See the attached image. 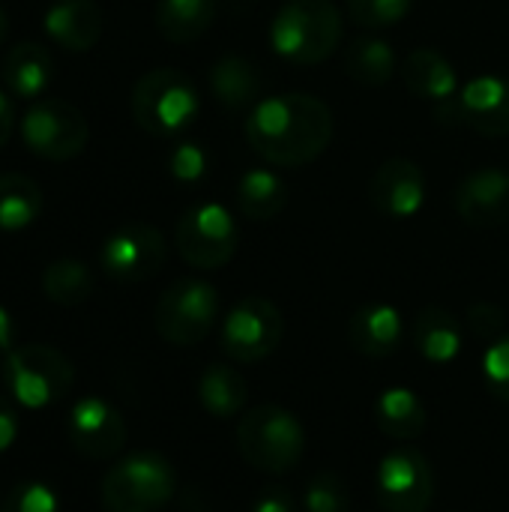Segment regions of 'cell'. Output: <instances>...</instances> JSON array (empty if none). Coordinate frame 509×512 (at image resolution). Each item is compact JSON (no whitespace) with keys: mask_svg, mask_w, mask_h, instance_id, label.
Returning <instances> with one entry per match:
<instances>
[{"mask_svg":"<svg viewBox=\"0 0 509 512\" xmlns=\"http://www.w3.org/2000/svg\"><path fill=\"white\" fill-rule=\"evenodd\" d=\"M483 378L495 399L509 405V333L498 336L483 354Z\"/></svg>","mask_w":509,"mask_h":512,"instance_id":"obj_33","label":"cell"},{"mask_svg":"<svg viewBox=\"0 0 509 512\" xmlns=\"http://www.w3.org/2000/svg\"><path fill=\"white\" fill-rule=\"evenodd\" d=\"M414 9V0H348V12L360 27L384 30L405 21Z\"/></svg>","mask_w":509,"mask_h":512,"instance_id":"obj_30","label":"cell"},{"mask_svg":"<svg viewBox=\"0 0 509 512\" xmlns=\"http://www.w3.org/2000/svg\"><path fill=\"white\" fill-rule=\"evenodd\" d=\"M12 351H15V321L0 306V357H9Z\"/></svg>","mask_w":509,"mask_h":512,"instance_id":"obj_38","label":"cell"},{"mask_svg":"<svg viewBox=\"0 0 509 512\" xmlns=\"http://www.w3.org/2000/svg\"><path fill=\"white\" fill-rule=\"evenodd\" d=\"M102 24L96 0H54L45 12L48 36L66 51H90L102 36Z\"/></svg>","mask_w":509,"mask_h":512,"instance_id":"obj_18","label":"cell"},{"mask_svg":"<svg viewBox=\"0 0 509 512\" xmlns=\"http://www.w3.org/2000/svg\"><path fill=\"white\" fill-rule=\"evenodd\" d=\"M51 78H54V60L45 45L24 39L6 51L3 81H6L9 93H15L21 99H36L39 93H45Z\"/></svg>","mask_w":509,"mask_h":512,"instance_id":"obj_22","label":"cell"},{"mask_svg":"<svg viewBox=\"0 0 509 512\" xmlns=\"http://www.w3.org/2000/svg\"><path fill=\"white\" fill-rule=\"evenodd\" d=\"M18 438V414L12 408V402H6L0 396V453H6Z\"/></svg>","mask_w":509,"mask_h":512,"instance_id":"obj_37","label":"cell"},{"mask_svg":"<svg viewBox=\"0 0 509 512\" xmlns=\"http://www.w3.org/2000/svg\"><path fill=\"white\" fill-rule=\"evenodd\" d=\"M240 456L264 474H288L306 453V432L297 414L279 405H258L237 423Z\"/></svg>","mask_w":509,"mask_h":512,"instance_id":"obj_3","label":"cell"},{"mask_svg":"<svg viewBox=\"0 0 509 512\" xmlns=\"http://www.w3.org/2000/svg\"><path fill=\"white\" fill-rule=\"evenodd\" d=\"M156 333L177 348L204 342L219 321V291L204 279H177L156 303Z\"/></svg>","mask_w":509,"mask_h":512,"instance_id":"obj_7","label":"cell"},{"mask_svg":"<svg viewBox=\"0 0 509 512\" xmlns=\"http://www.w3.org/2000/svg\"><path fill=\"white\" fill-rule=\"evenodd\" d=\"M198 108V87L186 72L171 66L144 72L132 87V117L156 138H171L189 129L198 117Z\"/></svg>","mask_w":509,"mask_h":512,"instance_id":"obj_4","label":"cell"},{"mask_svg":"<svg viewBox=\"0 0 509 512\" xmlns=\"http://www.w3.org/2000/svg\"><path fill=\"white\" fill-rule=\"evenodd\" d=\"M12 129H15V108H12L9 96L0 90V147L12 138Z\"/></svg>","mask_w":509,"mask_h":512,"instance_id":"obj_39","label":"cell"},{"mask_svg":"<svg viewBox=\"0 0 509 512\" xmlns=\"http://www.w3.org/2000/svg\"><path fill=\"white\" fill-rule=\"evenodd\" d=\"M342 66L351 81L366 87H381L396 75V51L390 42L378 36H360L345 48Z\"/></svg>","mask_w":509,"mask_h":512,"instance_id":"obj_26","label":"cell"},{"mask_svg":"<svg viewBox=\"0 0 509 512\" xmlns=\"http://www.w3.org/2000/svg\"><path fill=\"white\" fill-rule=\"evenodd\" d=\"M252 512H297V504H294V498H291L288 489L273 486V489H267V492L255 501Z\"/></svg>","mask_w":509,"mask_h":512,"instance_id":"obj_36","label":"cell"},{"mask_svg":"<svg viewBox=\"0 0 509 512\" xmlns=\"http://www.w3.org/2000/svg\"><path fill=\"white\" fill-rule=\"evenodd\" d=\"M306 512H348L351 510V495L342 477L336 474H318L303 495Z\"/></svg>","mask_w":509,"mask_h":512,"instance_id":"obj_31","label":"cell"},{"mask_svg":"<svg viewBox=\"0 0 509 512\" xmlns=\"http://www.w3.org/2000/svg\"><path fill=\"white\" fill-rule=\"evenodd\" d=\"M6 36H9V15L0 9V45L6 42Z\"/></svg>","mask_w":509,"mask_h":512,"instance_id":"obj_40","label":"cell"},{"mask_svg":"<svg viewBox=\"0 0 509 512\" xmlns=\"http://www.w3.org/2000/svg\"><path fill=\"white\" fill-rule=\"evenodd\" d=\"M165 258H168L165 234L144 222L117 228L114 234H108V240L102 243V252H99L102 270L114 282H123V285L153 279L162 270Z\"/></svg>","mask_w":509,"mask_h":512,"instance_id":"obj_12","label":"cell"},{"mask_svg":"<svg viewBox=\"0 0 509 512\" xmlns=\"http://www.w3.org/2000/svg\"><path fill=\"white\" fill-rule=\"evenodd\" d=\"M375 495L384 512H429L435 501V474L414 447H399L378 462Z\"/></svg>","mask_w":509,"mask_h":512,"instance_id":"obj_11","label":"cell"},{"mask_svg":"<svg viewBox=\"0 0 509 512\" xmlns=\"http://www.w3.org/2000/svg\"><path fill=\"white\" fill-rule=\"evenodd\" d=\"M285 204H288V186L279 174L264 171V168H252L240 177L237 207L246 219H252V222L273 219L285 210Z\"/></svg>","mask_w":509,"mask_h":512,"instance_id":"obj_27","label":"cell"},{"mask_svg":"<svg viewBox=\"0 0 509 512\" xmlns=\"http://www.w3.org/2000/svg\"><path fill=\"white\" fill-rule=\"evenodd\" d=\"M342 42V12L333 0H288L270 24V45L282 60L321 63Z\"/></svg>","mask_w":509,"mask_h":512,"instance_id":"obj_2","label":"cell"},{"mask_svg":"<svg viewBox=\"0 0 509 512\" xmlns=\"http://www.w3.org/2000/svg\"><path fill=\"white\" fill-rule=\"evenodd\" d=\"M66 435L75 453H81L84 459L102 462V459L117 456L126 447L129 429H126L123 414L111 402L99 396H87L75 402V408L69 411Z\"/></svg>","mask_w":509,"mask_h":512,"instance_id":"obj_14","label":"cell"},{"mask_svg":"<svg viewBox=\"0 0 509 512\" xmlns=\"http://www.w3.org/2000/svg\"><path fill=\"white\" fill-rule=\"evenodd\" d=\"M21 138L30 153L51 162H63L87 147L90 126L72 102L39 99L21 120Z\"/></svg>","mask_w":509,"mask_h":512,"instance_id":"obj_10","label":"cell"},{"mask_svg":"<svg viewBox=\"0 0 509 512\" xmlns=\"http://www.w3.org/2000/svg\"><path fill=\"white\" fill-rule=\"evenodd\" d=\"M3 384L9 396L30 411L51 408L72 393L75 366L51 345H24L3 357Z\"/></svg>","mask_w":509,"mask_h":512,"instance_id":"obj_5","label":"cell"},{"mask_svg":"<svg viewBox=\"0 0 509 512\" xmlns=\"http://www.w3.org/2000/svg\"><path fill=\"white\" fill-rule=\"evenodd\" d=\"M285 336V318L279 306L267 297L240 300L222 321V351L234 363L252 366L276 354Z\"/></svg>","mask_w":509,"mask_h":512,"instance_id":"obj_9","label":"cell"},{"mask_svg":"<svg viewBox=\"0 0 509 512\" xmlns=\"http://www.w3.org/2000/svg\"><path fill=\"white\" fill-rule=\"evenodd\" d=\"M375 426L393 441H417L429 426V414L414 390L387 387L375 399Z\"/></svg>","mask_w":509,"mask_h":512,"instance_id":"obj_23","label":"cell"},{"mask_svg":"<svg viewBox=\"0 0 509 512\" xmlns=\"http://www.w3.org/2000/svg\"><path fill=\"white\" fill-rule=\"evenodd\" d=\"M60 510V498L54 495L51 486L39 483V480H27L18 483L6 501H3V512H57Z\"/></svg>","mask_w":509,"mask_h":512,"instance_id":"obj_32","label":"cell"},{"mask_svg":"<svg viewBox=\"0 0 509 512\" xmlns=\"http://www.w3.org/2000/svg\"><path fill=\"white\" fill-rule=\"evenodd\" d=\"M465 324H468V330L477 336V339H498V336H504V324H507V318H504V309L501 306H495V303H474L471 309H468V315H465Z\"/></svg>","mask_w":509,"mask_h":512,"instance_id":"obj_35","label":"cell"},{"mask_svg":"<svg viewBox=\"0 0 509 512\" xmlns=\"http://www.w3.org/2000/svg\"><path fill=\"white\" fill-rule=\"evenodd\" d=\"M210 90L216 102H222L228 111L255 108L264 96V75L252 60L240 54H225L210 69Z\"/></svg>","mask_w":509,"mask_h":512,"instance_id":"obj_20","label":"cell"},{"mask_svg":"<svg viewBox=\"0 0 509 512\" xmlns=\"http://www.w3.org/2000/svg\"><path fill=\"white\" fill-rule=\"evenodd\" d=\"M441 120H459L462 126L486 135L504 138L509 135V78L501 75H477L462 84L459 96L438 105Z\"/></svg>","mask_w":509,"mask_h":512,"instance_id":"obj_13","label":"cell"},{"mask_svg":"<svg viewBox=\"0 0 509 512\" xmlns=\"http://www.w3.org/2000/svg\"><path fill=\"white\" fill-rule=\"evenodd\" d=\"M333 111L309 93H279L261 99L246 120L249 147L270 165L303 168L333 141Z\"/></svg>","mask_w":509,"mask_h":512,"instance_id":"obj_1","label":"cell"},{"mask_svg":"<svg viewBox=\"0 0 509 512\" xmlns=\"http://www.w3.org/2000/svg\"><path fill=\"white\" fill-rule=\"evenodd\" d=\"M198 399L210 417L234 420V417H240V411L249 399V384L234 366L210 363L198 378Z\"/></svg>","mask_w":509,"mask_h":512,"instance_id":"obj_24","label":"cell"},{"mask_svg":"<svg viewBox=\"0 0 509 512\" xmlns=\"http://www.w3.org/2000/svg\"><path fill=\"white\" fill-rule=\"evenodd\" d=\"M411 342L429 363H453L462 354V324L444 306H423L411 324Z\"/></svg>","mask_w":509,"mask_h":512,"instance_id":"obj_21","label":"cell"},{"mask_svg":"<svg viewBox=\"0 0 509 512\" xmlns=\"http://www.w3.org/2000/svg\"><path fill=\"white\" fill-rule=\"evenodd\" d=\"M93 273L78 258H57L42 273V291L57 306H81L93 294Z\"/></svg>","mask_w":509,"mask_h":512,"instance_id":"obj_29","label":"cell"},{"mask_svg":"<svg viewBox=\"0 0 509 512\" xmlns=\"http://www.w3.org/2000/svg\"><path fill=\"white\" fill-rule=\"evenodd\" d=\"M348 342L369 360H387L405 342V318L396 306L387 303L360 306L348 321Z\"/></svg>","mask_w":509,"mask_h":512,"instance_id":"obj_17","label":"cell"},{"mask_svg":"<svg viewBox=\"0 0 509 512\" xmlns=\"http://www.w3.org/2000/svg\"><path fill=\"white\" fill-rule=\"evenodd\" d=\"M369 201L381 216L411 219L426 204V174L414 159L393 156L369 180Z\"/></svg>","mask_w":509,"mask_h":512,"instance_id":"obj_15","label":"cell"},{"mask_svg":"<svg viewBox=\"0 0 509 512\" xmlns=\"http://www.w3.org/2000/svg\"><path fill=\"white\" fill-rule=\"evenodd\" d=\"M402 78L417 99H429L438 105L456 99L462 90L456 66L435 48H414L402 63Z\"/></svg>","mask_w":509,"mask_h":512,"instance_id":"obj_19","label":"cell"},{"mask_svg":"<svg viewBox=\"0 0 509 512\" xmlns=\"http://www.w3.org/2000/svg\"><path fill=\"white\" fill-rule=\"evenodd\" d=\"M216 18V0H159L156 30L177 45L201 39Z\"/></svg>","mask_w":509,"mask_h":512,"instance_id":"obj_25","label":"cell"},{"mask_svg":"<svg viewBox=\"0 0 509 512\" xmlns=\"http://www.w3.org/2000/svg\"><path fill=\"white\" fill-rule=\"evenodd\" d=\"M168 168H171V174H174L177 180L195 183V180H201V177L207 174L210 159H207L204 147H198V144H192V141H183V144H177V147L171 150Z\"/></svg>","mask_w":509,"mask_h":512,"instance_id":"obj_34","label":"cell"},{"mask_svg":"<svg viewBox=\"0 0 509 512\" xmlns=\"http://www.w3.org/2000/svg\"><path fill=\"white\" fill-rule=\"evenodd\" d=\"M177 489L171 462L159 453L141 450L120 459L102 480L105 512H159Z\"/></svg>","mask_w":509,"mask_h":512,"instance_id":"obj_6","label":"cell"},{"mask_svg":"<svg viewBox=\"0 0 509 512\" xmlns=\"http://www.w3.org/2000/svg\"><path fill=\"white\" fill-rule=\"evenodd\" d=\"M174 243L180 258L195 270H219L225 267L240 246V228L228 207L204 201L189 207L177 228Z\"/></svg>","mask_w":509,"mask_h":512,"instance_id":"obj_8","label":"cell"},{"mask_svg":"<svg viewBox=\"0 0 509 512\" xmlns=\"http://www.w3.org/2000/svg\"><path fill=\"white\" fill-rule=\"evenodd\" d=\"M456 210L474 228H498L509 219V171L477 168L456 189Z\"/></svg>","mask_w":509,"mask_h":512,"instance_id":"obj_16","label":"cell"},{"mask_svg":"<svg viewBox=\"0 0 509 512\" xmlns=\"http://www.w3.org/2000/svg\"><path fill=\"white\" fill-rule=\"evenodd\" d=\"M42 213V189L27 174H0V231H21Z\"/></svg>","mask_w":509,"mask_h":512,"instance_id":"obj_28","label":"cell"}]
</instances>
